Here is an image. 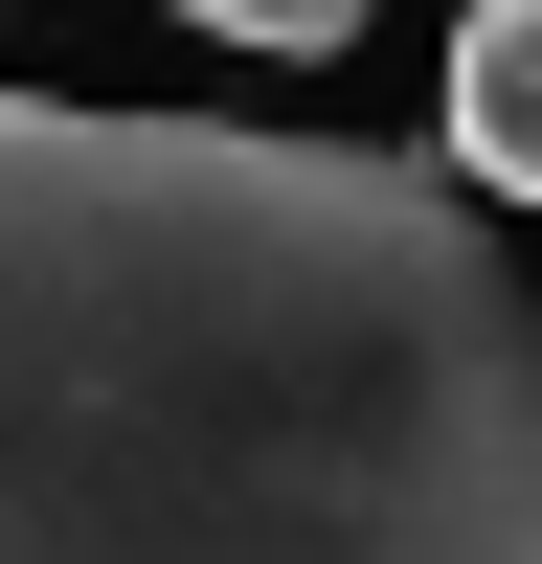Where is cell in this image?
I'll list each match as a JSON object with an SVG mask.
<instances>
[{
	"mask_svg": "<svg viewBox=\"0 0 542 564\" xmlns=\"http://www.w3.org/2000/svg\"><path fill=\"white\" fill-rule=\"evenodd\" d=\"M0 564H542V316L452 181L0 90Z\"/></svg>",
	"mask_w": 542,
	"mask_h": 564,
	"instance_id": "obj_1",
	"label": "cell"
},
{
	"mask_svg": "<svg viewBox=\"0 0 542 564\" xmlns=\"http://www.w3.org/2000/svg\"><path fill=\"white\" fill-rule=\"evenodd\" d=\"M452 181L475 204H542V0H475L452 23Z\"/></svg>",
	"mask_w": 542,
	"mask_h": 564,
	"instance_id": "obj_2",
	"label": "cell"
},
{
	"mask_svg": "<svg viewBox=\"0 0 542 564\" xmlns=\"http://www.w3.org/2000/svg\"><path fill=\"white\" fill-rule=\"evenodd\" d=\"M181 23H226V45H339L361 0H181Z\"/></svg>",
	"mask_w": 542,
	"mask_h": 564,
	"instance_id": "obj_3",
	"label": "cell"
}]
</instances>
